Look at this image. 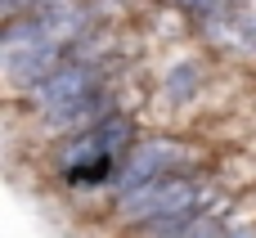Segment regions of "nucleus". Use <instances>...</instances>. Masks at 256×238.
Here are the masks:
<instances>
[{
  "label": "nucleus",
  "mask_w": 256,
  "mask_h": 238,
  "mask_svg": "<svg viewBox=\"0 0 256 238\" xmlns=\"http://www.w3.org/2000/svg\"><path fill=\"white\" fill-rule=\"evenodd\" d=\"M58 68V40L54 36H32L18 45H4V72L14 86H40L50 72Z\"/></svg>",
  "instance_id": "39448f33"
},
{
  "label": "nucleus",
  "mask_w": 256,
  "mask_h": 238,
  "mask_svg": "<svg viewBox=\"0 0 256 238\" xmlns=\"http://www.w3.org/2000/svg\"><path fill=\"white\" fill-rule=\"evenodd\" d=\"M135 140V122L126 112H108L104 122L86 126L72 135V144L58 148V171H76L94 158H108V153H126V144Z\"/></svg>",
  "instance_id": "f03ea898"
},
{
  "label": "nucleus",
  "mask_w": 256,
  "mask_h": 238,
  "mask_svg": "<svg viewBox=\"0 0 256 238\" xmlns=\"http://www.w3.org/2000/svg\"><path fill=\"white\" fill-rule=\"evenodd\" d=\"M112 112V99L104 94V90H90V94H81V99H72V104H63V108H54V112H45L58 130H86V126H94V122H104Z\"/></svg>",
  "instance_id": "0eeeda50"
},
{
  "label": "nucleus",
  "mask_w": 256,
  "mask_h": 238,
  "mask_svg": "<svg viewBox=\"0 0 256 238\" xmlns=\"http://www.w3.org/2000/svg\"><path fill=\"white\" fill-rule=\"evenodd\" d=\"M176 238H220V220H216V212H202V216H194L184 230Z\"/></svg>",
  "instance_id": "1a4fd4ad"
},
{
  "label": "nucleus",
  "mask_w": 256,
  "mask_h": 238,
  "mask_svg": "<svg viewBox=\"0 0 256 238\" xmlns=\"http://www.w3.org/2000/svg\"><path fill=\"white\" fill-rule=\"evenodd\" d=\"M90 90H99V68H94L86 54H72V58H63L40 86H32V99H36L45 112H54V108H63V104L90 94Z\"/></svg>",
  "instance_id": "7ed1b4c3"
},
{
  "label": "nucleus",
  "mask_w": 256,
  "mask_h": 238,
  "mask_svg": "<svg viewBox=\"0 0 256 238\" xmlns=\"http://www.w3.org/2000/svg\"><path fill=\"white\" fill-rule=\"evenodd\" d=\"M176 162H180V144H171V140H144V148H135V153L122 162L112 189H117V194H135L140 184H153V180L171 176Z\"/></svg>",
  "instance_id": "20e7f679"
},
{
  "label": "nucleus",
  "mask_w": 256,
  "mask_h": 238,
  "mask_svg": "<svg viewBox=\"0 0 256 238\" xmlns=\"http://www.w3.org/2000/svg\"><path fill=\"white\" fill-rule=\"evenodd\" d=\"M198 81H202V68L194 63V58H184V63H176L171 72H166V99L171 104H189L194 99V90H198Z\"/></svg>",
  "instance_id": "6e6552de"
},
{
  "label": "nucleus",
  "mask_w": 256,
  "mask_h": 238,
  "mask_svg": "<svg viewBox=\"0 0 256 238\" xmlns=\"http://www.w3.org/2000/svg\"><path fill=\"white\" fill-rule=\"evenodd\" d=\"M220 238H252L248 230H234V234H220Z\"/></svg>",
  "instance_id": "9d476101"
},
{
  "label": "nucleus",
  "mask_w": 256,
  "mask_h": 238,
  "mask_svg": "<svg viewBox=\"0 0 256 238\" xmlns=\"http://www.w3.org/2000/svg\"><path fill=\"white\" fill-rule=\"evenodd\" d=\"M212 36L238 54L256 50V0H225V9L212 14Z\"/></svg>",
  "instance_id": "423d86ee"
},
{
  "label": "nucleus",
  "mask_w": 256,
  "mask_h": 238,
  "mask_svg": "<svg viewBox=\"0 0 256 238\" xmlns=\"http://www.w3.org/2000/svg\"><path fill=\"white\" fill-rule=\"evenodd\" d=\"M212 202V189L194 176H162L153 184H140L135 194H122V216L144 225V220H158V216H194V212H207Z\"/></svg>",
  "instance_id": "f257e3e1"
}]
</instances>
